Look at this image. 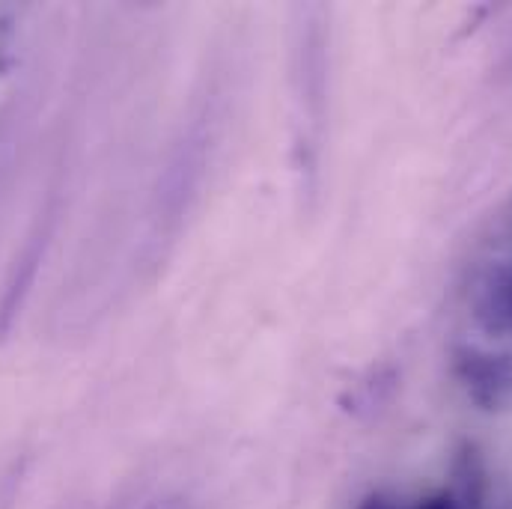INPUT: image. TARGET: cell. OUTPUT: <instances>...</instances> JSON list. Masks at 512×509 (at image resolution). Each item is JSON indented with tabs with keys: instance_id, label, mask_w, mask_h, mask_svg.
Segmentation results:
<instances>
[{
	"instance_id": "5",
	"label": "cell",
	"mask_w": 512,
	"mask_h": 509,
	"mask_svg": "<svg viewBox=\"0 0 512 509\" xmlns=\"http://www.w3.org/2000/svg\"><path fill=\"white\" fill-rule=\"evenodd\" d=\"M358 509H396V504L390 501V498H384V495H370V498H364Z\"/></svg>"
},
{
	"instance_id": "6",
	"label": "cell",
	"mask_w": 512,
	"mask_h": 509,
	"mask_svg": "<svg viewBox=\"0 0 512 509\" xmlns=\"http://www.w3.org/2000/svg\"><path fill=\"white\" fill-rule=\"evenodd\" d=\"M143 509H194L188 501H182V498H167V501H155V504H149V507Z\"/></svg>"
},
{
	"instance_id": "4",
	"label": "cell",
	"mask_w": 512,
	"mask_h": 509,
	"mask_svg": "<svg viewBox=\"0 0 512 509\" xmlns=\"http://www.w3.org/2000/svg\"><path fill=\"white\" fill-rule=\"evenodd\" d=\"M450 498L459 504V509H483L489 498V471L483 450L474 441H462L453 453L450 462Z\"/></svg>"
},
{
	"instance_id": "2",
	"label": "cell",
	"mask_w": 512,
	"mask_h": 509,
	"mask_svg": "<svg viewBox=\"0 0 512 509\" xmlns=\"http://www.w3.org/2000/svg\"><path fill=\"white\" fill-rule=\"evenodd\" d=\"M48 233H51V218L36 224V230L24 242L21 254H18L6 283H3V292H0V337L9 334V328H12V322H15L18 310H21V301H24L27 289L33 286L36 268L42 265V251L48 245Z\"/></svg>"
},
{
	"instance_id": "3",
	"label": "cell",
	"mask_w": 512,
	"mask_h": 509,
	"mask_svg": "<svg viewBox=\"0 0 512 509\" xmlns=\"http://www.w3.org/2000/svg\"><path fill=\"white\" fill-rule=\"evenodd\" d=\"M474 319L492 337L512 334V262L489 271L474 298Z\"/></svg>"
},
{
	"instance_id": "1",
	"label": "cell",
	"mask_w": 512,
	"mask_h": 509,
	"mask_svg": "<svg viewBox=\"0 0 512 509\" xmlns=\"http://www.w3.org/2000/svg\"><path fill=\"white\" fill-rule=\"evenodd\" d=\"M450 370L477 408L504 411L512 405V355L507 352L456 346L450 355Z\"/></svg>"
}]
</instances>
